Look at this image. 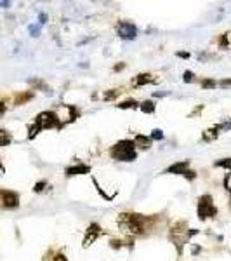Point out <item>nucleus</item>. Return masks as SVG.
<instances>
[{"mask_svg": "<svg viewBox=\"0 0 231 261\" xmlns=\"http://www.w3.org/2000/svg\"><path fill=\"white\" fill-rule=\"evenodd\" d=\"M219 129H221V131H228V129H231V121H226L224 124H219Z\"/></svg>", "mask_w": 231, "mask_h": 261, "instance_id": "obj_24", "label": "nucleus"}, {"mask_svg": "<svg viewBox=\"0 0 231 261\" xmlns=\"http://www.w3.org/2000/svg\"><path fill=\"white\" fill-rule=\"evenodd\" d=\"M2 173H5V169H4V166H2V160H0V174Z\"/></svg>", "mask_w": 231, "mask_h": 261, "instance_id": "obj_30", "label": "nucleus"}, {"mask_svg": "<svg viewBox=\"0 0 231 261\" xmlns=\"http://www.w3.org/2000/svg\"><path fill=\"white\" fill-rule=\"evenodd\" d=\"M89 173H91V167L85 166V164H75V166H70L65 171V174L68 176V178L77 176V174H89Z\"/></svg>", "mask_w": 231, "mask_h": 261, "instance_id": "obj_10", "label": "nucleus"}, {"mask_svg": "<svg viewBox=\"0 0 231 261\" xmlns=\"http://www.w3.org/2000/svg\"><path fill=\"white\" fill-rule=\"evenodd\" d=\"M103 228L99 226L98 223H92L89 225V228H87L85 232V237H83V247H89L91 244H94L96 241H98V237L103 235Z\"/></svg>", "mask_w": 231, "mask_h": 261, "instance_id": "obj_9", "label": "nucleus"}, {"mask_svg": "<svg viewBox=\"0 0 231 261\" xmlns=\"http://www.w3.org/2000/svg\"><path fill=\"white\" fill-rule=\"evenodd\" d=\"M30 34H32L33 37H38V34H40V28H37V26H35V25L30 26Z\"/></svg>", "mask_w": 231, "mask_h": 261, "instance_id": "obj_23", "label": "nucleus"}, {"mask_svg": "<svg viewBox=\"0 0 231 261\" xmlns=\"http://www.w3.org/2000/svg\"><path fill=\"white\" fill-rule=\"evenodd\" d=\"M223 185H224V188H226L228 191L231 193V173L230 174H226L224 176V179H223Z\"/></svg>", "mask_w": 231, "mask_h": 261, "instance_id": "obj_20", "label": "nucleus"}, {"mask_svg": "<svg viewBox=\"0 0 231 261\" xmlns=\"http://www.w3.org/2000/svg\"><path fill=\"white\" fill-rule=\"evenodd\" d=\"M134 145L139 150H148L151 146V138L145 136V134H136L134 136Z\"/></svg>", "mask_w": 231, "mask_h": 261, "instance_id": "obj_11", "label": "nucleus"}, {"mask_svg": "<svg viewBox=\"0 0 231 261\" xmlns=\"http://www.w3.org/2000/svg\"><path fill=\"white\" fill-rule=\"evenodd\" d=\"M116 34H118L120 38H124V40H134L137 37V28L131 21H120L118 25H116Z\"/></svg>", "mask_w": 231, "mask_h": 261, "instance_id": "obj_7", "label": "nucleus"}, {"mask_svg": "<svg viewBox=\"0 0 231 261\" xmlns=\"http://www.w3.org/2000/svg\"><path fill=\"white\" fill-rule=\"evenodd\" d=\"M219 125H214V127H211V129H207V131H203V136H202V139L203 141H214L215 138L219 136Z\"/></svg>", "mask_w": 231, "mask_h": 261, "instance_id": "obj_13", "label": "nucleus"}, {"mask_svg": "<svg viewBox=\"0 0 231 261\" xmlns=\"http://www.w3.org/2000/svg\"><path fill=\"white\" fill-rule=\"evenodd\" d=\"M182 80H184V82H193L195 73H193V71H184V79H182Z\"/></svg>", "mask_w": 231, "mask_h": 261, "instance_id": "obj_22", "label": "nucleus"}, {"mask_svg": "<svg viewBox=\"0 0 231 261\" xmlns=\"http://www.w3.org/2000/svg\"><path fill=\"white\" fill-rule=\"evenodd\" d=\"M155 103H153V101H143V103L139 104V110L143 113H153L155 112Z\"/></svg>", "mask_w": 231, "mask_h": 261, "instance_id": "obj_15", "label": "nucleus"}, {"mask_svg": "<svg viewBox=\"0 0 231 261\" xmlns=\"http://www.w3.org/2000/svg\"><path fill=\"white\" fill-rule=\"evenodd\" d=\"M11 143H13V134L5 129H0V146H9Z\"/></svg>", "mask_w": 231, "mask_h": 261, "instance_id": "obj_14", "label": "nucleus"}, {"mask_svg": "<svg viewBox=\"0 0 231 261\" xmlns=\"http://www.w3.org/2000/svg\"><path fill=\"white\" fill-rule=\"evenodd\" d=\"M46 187H47V181H38L37 185H35V188H33V190L37 191V193H40V191L46 190Z\"/></svg>", "mask_w": 231, "mask_h": 261, "instance_id": "obj_21", "label": "nucleus"}, {"mask_svg": "<svg viewBox=\"0 0 231 261\" xmlns=\"http://www.w3.org/2000/svg\"><path fill=\"white\" fill-rule=\"evenodd\" d=\"M197 214L200 220H209V218H214L217 214V208H215L214 199H212L211 195H202L198 199Z\"/></svg>", "mask_w": 231, "mask_h": 261, "instance_id": "obj_3", "label": "nucleus"}, {"mask_svg": "<svg viewBox=\"0 0 231 261\" xmlns=\"http://www.w3.org/2000/svg\"><path fill=\"white\" fill-rule=\"evenodd\" d=\"M120 92H122V91H118V89H112V92H104V100H108V101H110V100H115V98L120 94Z\"/></svg>", "mask_w": 231, "mask_h": 261, "instance_id": "obj_19", "label": "nucleus"}, {"mask_svg": "<svg viewBox=\"0 0 231 261\" xmlns=\"http://www.w3.org/2000/svg\"><path fill=\"white\" fill-rule=\"evenodd\" d=\"M165 174H178V176H184L186 179L197 178V174L193 171H190V160L176 162V164H172V166H169L165 169Z\"/></svg>", "mask_w": 231, "mask_h": 261, "instance_id": "obj_5", "label": "nucleus"}, {"mask_svg": "<svg viewBox=\"0 0 231 261\" xmlns=\"http://www.w3.org/2000/svg\"><path fill=\"white\" fill-rule=\"evenodd\" d=\"M110 155H112V158L120 162H134L137 158L134 139H122L115 143L110 150Z\"/></svg>", "mask_w": 231, "mask_h": 261, "instance_id": "obj_2", "label": "nucleus"}, {"mask_svg": "<svg viewBox=\"0 0 231 261\" xmlns=\"http://www.w3.org/2000/svg\"><path fill=\"white\" fill-rule=\"evenodd\" d=\"M179 58H190V52H179Z\"/></svg>", "mask_w": 231, "mask_h": 261, "instance_id": "obj_28", "label": "nucleus"}, {"mask_svg": "<svg viewBox=\"0 0 231 261\" xmlns=\"http://www.w3.org/2000/svg\"><path fill=\"white\" fill-rule=\"evenodd\" d=\"M116 225H118L120 232L125 235H143L146 233L148 218L141 214H132V212H122L116 218Z\"/></svg>", "mask_w": 231, "mask_h": 261, "instance_id": "obj_1", "label": "nucleus"}, {"mask_svg": "<svg viewBox=\"0 0 231 261\" xmlns=\"http://www.w3.org/2000/svg\"><path fill=\"white\" fill-rule=\"evenodd\" d=\"M5 110H7V106H5V103H4V101L0 100V117L4 115V113H5Z\"/></svg>", "mask_w": 231, "mask_h": 261, "instance_id": "obj_26", "label": "nucleus"}, {"mask_svg": "<svg viewBox=\"0 0 231 261\" xmlns=\"http://www.w3.org/2000/svg\"><path fill=\"white\" fill-rule=\"evenodd\" d=\"M116 106H118L120 110H131V108H139V103L134 100H129V101H124V103L116 104Z\"/></svg>", "mask_w": 231, "mask_h": 261, "instance_id": "obj_16", "label": "nucleus"}, {"mask_svg": "<svg viewBox=\"0 0 231 261\" xmlns=\"http://www.w3.org/2000/svg\"><path fill=\"white\" fill-rule=\"evenodd\" d=\"M217 86V82H214V80H205V82H202V87H215Z\"/></svg>", "mask_w": 231, "mask_h": 261, "instance_id": "obj_25", "label": "nucleus"}, {"mask_svg": "<svg viewBox=\"0 0 231 261\" xmlns=\"http://www.w3.org/2000/svg\"><path fill=\"white\" fill-rule=\"evenodd\" d=\"M0 206L5 209H14L19 206V195L11 190H0Z\"/></svg>", "mask_w": 231, "mask_h": 261, "instance_id": "obj_8", "label": "nucleus"}, {"mask_svg": "<svg viewBox=\"0 0 231 261\" xmlns=\"http://www.w3.org/2000/svg\"><path fill=\"white\" fill-rule=\"evenodd\" d=\"M155 82V79H153V75L151 73H141V75H137L136 79L132 80V84L134 86H146V84H153Z\"/></svg>", "mask_w": 231, "mask_h": 261, "instance_id": "obj_12", "label": "nucleus"}, {"mask_svg": "<svg viewBox=\"0 0 231 261\" xmlns=\"http://www.w3.org/2000/svg\"><path fill=\"white\" fill-rule=\"evenodd\" d=\"M215 167H223V169H228L231 173V157L230 158H221V160L214 162Z\"/></svg>", "mask_w": 231, "mask_h": 261, "instance_id": "obj_17", "label": "nucleus"}, {"mask_svg": "<svg viewBox=\"0 0 231 261\" xmlns=\"http://www.w3.org/2000/svg\"><path fill=\"white\" fill-rule=\"evenodd\" d=\"M46 19H47V16H46V14H40V23H42V25L46 23Z\"/></svg>", "mask_w": 231, "mask_h": 261, "instance_id": "obj_29", "label": "nucleus"}, {"mask_svg": "<svg viewBox=\"0 0 231 261\" xmlns=\"http://www.w3.org/2000/svg\"><path fill=\"white\" fill-rule=\"evenodd\" d=\"M56 115H58L61 125H65V124L73 122L75 119L79 117V112H77V108L71 106V104H61V106L56 110Z\"/></svg>", "mask_w": 231, "mask_h": 261, "instance_id": "obj_6", "label": "nucleus"}, {"mask_svg": "<svg viewBox=\"0 0 231 261\" xmlns=\"http://www.w3.org/2000/svg\"><path fill=\"white\" fill-rule=\"evenodd\" d=\"M33 124L37 125L40 131H44V129H61V122H59L58 115H56V112H42L38 113L37 117H35V122Z\"/></svg>", "mask_w": 231, "mask_h": 261, "instance_id": "obj_4", "label": "nucleus"}, {"mask_svg": "<svg viewBox=\"0 0 231 261\" xmlns=\"http://www.w3.org/2000/svg\"><path fill=\"white\" fill-rule=\"evenodd\" d=\"M217 86H221V87H228V86H231V80H223V82H219Z\"/></svg>", "mask_w": 231, "mask_h": 261, "instance_id": "obj_27", "label": "nucleus"}, {"mask_svg": "<svg viewBox=\"0 0 231 261\" xmlns=\"http://www.w3.org/2000/svg\"><path fill=\"white\" fill-rule=\"evenodd\" d=\"M149 138H151V141H162V139H164V133H162L160 129H155Z\"/></svg>", "mask_w": 231, "mask_h": 261, "instance_id": "obj_18", "label": "nucleus"}]
</instances>
